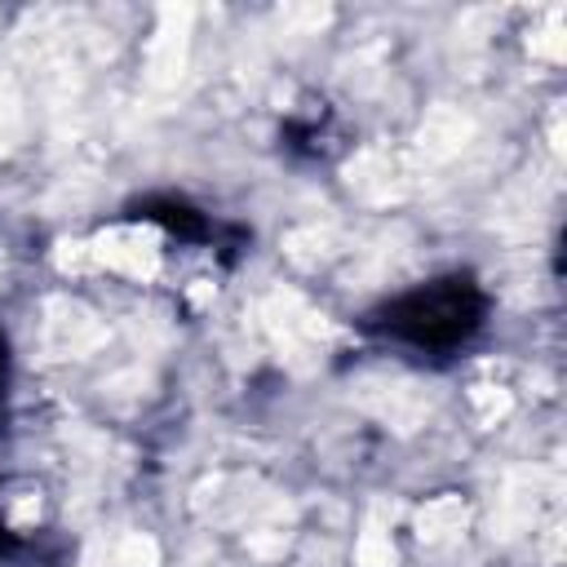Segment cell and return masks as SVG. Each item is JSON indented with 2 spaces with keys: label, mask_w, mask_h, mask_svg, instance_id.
Returning <instances> with one entry per match:
<instances>
[{
  "label": "cell",
  "mask_w": 567,
  "mask_h": 567,
  "mask_svg": "<svg viewBox=\"0 0 567 567\" xmlns=\"http://www.w3.org/2000/svg\"><path fill=\"white\" fill-rule=\"evenodd\" d=\"M89 248H93V266H111L133 279H155L159 270V235L151 226H111Z\"/></svg>",
  "instance_id": "6da1fadb"
},
{
  "label": "cell",
  "mask_w": 567,
  "mask_h": 567,
  "mask_svg": "<svg viewBox=\"0 0 567 567\" xmlns=\"http://www.w3.org/2000/svg\"><path fill=\"white\" fill-rule=\"evenodd\" d=\"M261 319H266L270 337H275L284 350H310V346L337 337V328L328 323V315L310 310L297 292H270L266 306H261Z\"/></svg>",
  "instance_id": "7a4b0ae2"
},
{
  "label": "cell",
  "mask_w": 567,
  "mask_h": 567,
  "mask_svg": "<svg viewBox=\"0 0 567 567\" xmlns=\"http://www.w3.org/2000/svg\"><path fill=\"white\" fill-rule=\"evenodd\" d=\"M186 44H190V9L186 4H164L155 35L146 44V80L155 89H168L186 71Z\"/></svg>",
  "instance_id": "3957f363"
},
{
  "label": "cell",
  "mask_w": 567,
  "mask_h": 567,
  "mask_svg": "<svg viewBox=\"0 0 567 567\" xmlns=\"http://www.w3.org/2000/svg\"><path fill=\"white\" fill-rule=\"evenodd\" d=\"M408 177L412 173H408V164L394 151H363V155H354L346 164L350 190L359 199H368V204H394V199H403L408 186H412Z\"/></svg>",
  "instance_id": "277c9868"
},
{
  "label": "cell",
  "mask_w": 567,
  "mask_h": 567,
  "mask_svg": "<svg viewBox=\"0 0 567 567\" xmlns=\"http://www.w3.org/2000/svg\"><path fill=\"white\" fill-rule=\"evenodd\" d=\"M106 341V328L93 319L89 306L71 301V297H58L44 306V346L53 354H89Z\"/></svg>",
  "instance_id": "5b68a950"
},
{
  "label": "cell",
  "mask_w": 567,
  "mask_h": 567,
  "mask_svg": "<svg viewBox=\"0 0 567 567\" xmlns=\"http://www.w3.org/2000/svg\"><path fill=\"white\" fill-rule=\"evenodd\" d=\"M470 137H474V120L461 106H447V102L430 106L416 124V151L425 159H452L470 146Z\"/></svg>",
  "instance_id": "8992f818"
},
{
  "label": "cell",
  "mask_w": 567,
  "mask_h": 567,
  "mask_svg": "<svg viewBox=\"0 0 567 567\" xmlns=\"http://www.w3.org/2000/svg\"><path fill=\"white\" fill-rule=\"evenodd\" d=\"M155 563H159V549L142 532H128L115 545H89L84 549V567H155Z\"/></svg>",
  "instance_id": "52a82bcc"
},
{
  "label": "cell",
  "mask_w": 567,
  "mask_h": 567,
  "mask_svg": "<svg viewBox=\"0 0 567 567\" xmlns=\"http://www.w3.org/2000/svg\"><path fill=\"white\" fill-rule=\"evenodd\" d=\"M465 501L461 496H434V501H425L421 509H416V536L425 540V545H434V540H447V536H456L461 527H465Z\"/></svg>",
  "instance_id": "ba28073f"
},
{
  "label": "cell",
  "mask_w": 567,
  "mask_h": 567,
  "mask_svg": "<svg viewBox=\"0 0 567 567\" xmlns=\"http://www.w3.org/2000/svg\"><path fill=\"white\" fill-rule=\"evenodd\" d=\"M354 563L359 567H394V545H390L385 527H377V523L363 527V536L354 545Z\"/></svg>",
  "instance_id": "9c48e42d"
},
{
  "label": "cell",
  "mask_w": 567,
  "mask_h": 567,
  "mask_svg": "<svg viewBox=\"0 0 567 567\" xmlns=\"http://www.w3.org/2000/svg\"><path fill=\"white\" fill-rule=\"evenodd\" d=\"M470 403H474V412H478V421L483 425H496L505 412H509V390H496V385H478V390H470Z\"/></svg>",
  "instance_id": "30bf717a"
},
{
  "label": "cell",
  "mask_w": 567,
  "mask_h": 567,
  "mask_svg": "<svg viewBox=\"0 0 567 567\" xmlns=\"http://www.w3.org/2000/svg\"><path fill=\"white\" fill-rule=\"evenodd\" d=\"M288 257L301 261V266H319V261L328 257V235H319V230H297V235H288Z\"/></svg>",
  "instance_id": "8fae6325"
},
{
  "label": "cell",
  "mask_w": 567,
  "mask_h": 567,
  "mask_svg": "<svg viewBox=\"0 0 567 567\" xmlns=\"http://www.w3.org/2000/svg\"><path fill=\"white\" fill-rule=\"evenodd\" d=\"M532 53H536V58H549V62H563V58H567V35H563V27L549 22L545 31H536V35H532Z\"/></svg>",
  "instance_id": "7c38bea8"
},
{
  "label": "cell",
  "mask_w": 567,
  "mask_h": 567,
  "mask_svg": "<svg viewBox=\"0 0 567 567\" xmlns=\"http://www.w3.org/2000/svg\"><path fill=\"white\" fill-rule=\"evenodd\" d=\"M13 137H18V97H13V89L0 80V151H9Z\"/></svg>",
  "instance_id": "4fadbf2b"
},
{
  "label": "cell",
  "mask_w": 567,
  "mask_h": 567,
  "mask_svg": "<svg viewBox=\"0 0 567 567\" xmlns=\"http://www.w3.org/2000/svg\"><path fill=\"white\" fill-rule=\"evenodd\" d=\"M53 261H58V270H89V266H93V248H89V244L66 239V244H58Z\"/></svg>",
  "instance_id": "5bb4252c"
}]
</instances>
